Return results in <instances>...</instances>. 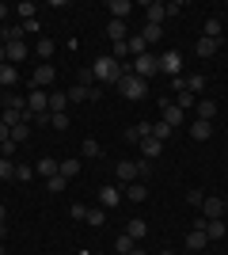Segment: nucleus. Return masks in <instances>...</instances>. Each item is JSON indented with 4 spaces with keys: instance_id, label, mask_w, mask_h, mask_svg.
Wrapping results in <instances>:
<instances>
[{
    "instance_id": "de8ad7c7",
    "label": "nucleus",
    "mask_w": 228,
    "mask_h": 255,
    "mask_svg": "<svg viewBox=\"0 0 228 255\" xmlns=\"http://www.w3.org/2000/svg\"><path fill=\"white\" fill-rule=\"evenodd\" d=\"M69 213H73L76 221H84V217H87V206H80V202H76V206H73V210H69Z\"/></svg>"
},
{
    "instance_id": "6e6552de",
    "label": "nucleus",
    "mask_w": 228,
    "mask_h": 255,
    "mask_svg": "<svg viewBox=\"0 0 228 255\" xmlns=\"http://www.w3.org/2000/svg\"><path fill=\"white\" fill-rule=\"evenodd\" d=\"M54 65H38V69H34V76H31V88H42V92H46V88H50V84H54Z\"/></svg>"
},
{
    "instance_id": "6e6d98bb",
    "label": "nucleus",
    "mask_w": 228,
    "mask_h": 255,
    "mask_svg": "<svg viewBox=\"0 0 228 255\" xmlns=\"http://www.w3.org/2000/svg\"><path fill=\"white\" fill-rule=\"evenodd\" d=\"M4 236H8V225H0V244H4Z\"/></svg>"
},
{
    "instance_id": "2f4dec72",
    "label": "nucleus",
    "mask_w": 228,
    "mask_h": 255,
    "mask_svg": "<svg viewBox=\"0 0 228 255\" xmlns=\"http://www.w3.org/2000/svg\"><path fill=\"white\" fill-rule=\"evenodd\" d=\"M34 53H38V57H42V61L50 65V57H54V42H50V38H38V46H34Z\"/></svg>"
},
{
    "instance_id": "dca6fc26",
    "label": "nucleus",
    "mask_w": 228,
    "mask_h": 255,
    "mask_svg": "<svg viewBox=\"0 0 228 255\" xmlns=\"http://www.w3.org/2000/svg\"><path fill=\"white\" fill-rule=\"evenodd\" d=\"M4 50H8V61L11 65H23V61H27V42H4Z\"/></svg>"
},
{
    "instance_id": "79ce46f5",
    "label": "nucleus",
    "mask_w": 228,
    "mask_h": 255,
    "mask_svg": "<svg viewBox=\"0 0 228 255\" xmlns=\"http://www.w3.org/2000/svg\"><path fill=\"white\" fill-rule=\"evenodd\" d=\"M198 99L190 96V92H179V96H175V107H179V111H186V107H194Z\"/></svg>"
},
{
    "instance_id": "f704fd0d",
    "label": "nucleus",
    "mask_w": 228,
    "mask_h": 255,
    "mask_svg": "<svg viewBox=\"0 0 228 255\" xmlns=\"http://www.w3.org/2000/svg\"><path fill=\"white\" fill-rule=\"evenodd\" d=\"M126 46H130L133 57H141V53H145V38H141V34H130V38H126Z\"/></svg>"
},
{
    "instance_id": "9b49d317",
    "label": "nucleus",
    "mask_w": 228,
    "mask_h": 255,
    "mask_svg": "<svg viewBox=\"0 0 228 255\" xmlns=\"http://www.w3.org/2000/svg\"><path fill=\"white\" fill-rule=\"evenodd\" d=\"M57 171H61V160H54V156H42L38 164H34V175H42V179L57 175Z\"/></svg>"
},
{
    "instance_id": "a19ab883",
    "label": "nucleus",
    "mask_w": 228,
    "mask_h": 255,
    "mask_svg": "<svg viewBox=\"0 0 228 255\" xmlns=\"http://www.w3.org/2000/svg\"><path fill=\"white\" fill-rule=\"evenodd\" d=\"M84 156H91V160H95V156H103V145L87 137V141H84Z\"/></svg>"
},
{
    "instance_id": "4c0bfd02",
    "label": "nucleus",
    "mask_w": 228,
    "mask_h": 255,
    "mask_svg": "<svg viewBox=\"0 0 228 255\" xmlns=\"http://www.w3.org/2000/svg\"><path fill=\"white\" fill-rule=\"evenodd\" d=\"M0 179H15V164L8 156H0Z\"/></svg>"
},
{
    "instance_id": "39448f33",
    "label": "nucleus",
    "mask_w": 228,
    "mask_h": 255,
    "mask_svg": "<svg viewBox=\"0 0 228 255\" xmlns=\"http://www.w3.org/2000/svg\"><path fill=\"white\" fill-rule=\"evenodd\" d=\"M27 111H31V115H46V111H50V92L31 88V92H27Z\"/></svg>"
},
{
    "instance_id": "b1692460",
    "label": "nucleus",
    "mask_w": 228,
    "mask_h": 255,
    "mask_svg": "<svg viewBox=\"0 0 228 255\" xmlns=\"http://www.w3.org/2000/svg\"><path fill=\"white\" fill-rule=\"evenodd\" d=\"M133 248H137V240H133V236H130V233H122V236H118V240H114V255H130V252H133Z\"/></svg>"
},
{
    "instance_id": "412c9836",
    "label": "nucleus",
    "mask_w": 228,
    "mask_h": 255,
    "mask_svg": "<svg viewBox=\"0 0 228 255\" xmlns=\"http://www.w3.org/2000/svg\"><path fill=\"white\" fill-rule=\"evenodd\" d=\"M141 152H145V160H156L163 152V141H156V137H145L141 141Z\"/></svg>"
},
{
    "instance_id": "bf43d9fd",
    "label": "nucleus",
    "mask_w": 228,
    "mask_h": 255,
    "mask_svg": "<svg viewBox=\"0 0 228 255\" xmlns=\"http://www.w3.org/2000/svg\"><path fill=\"white\" fill-rule=\"evenodd\" d=\"M0 255H4V244H0Z\"/></svg>"
},
{
    "instance_id": "bb28decb",
    "label": "nucleus",
    "mask_w": 228,
    "mask_h": 255,
    "mask_svg": "<svg viewBox=\"0 0 228 255\" xmlns=\"http://www.w3.org/2000/svg\"><path fill=\"white\" fill-rule=\"evenodd\" d=\"M84 221L91 225V229H103V225H107V210H103V206H95V210H87Z\"/></svg>"
},
{
    "instance_id": "58836bf2",
    "label": "nucleus",
    "mask_w": 228,
    "mask_h": 255,
    "mask_svg": "<svg viewBox=\"0 0 228 255\" xmlns=\"http://www.w3.org/2000/svg\"><path fill=\"white\" fill-rule=\"evenodd\" d=\"M15 11H19V15H23V23H27V19H34V11H38V4H31V0H23V4H19Z\"/></svg>"
},
{
    "instance_id": "7ed1b4c3",
    "label": "nucleus",
    "mask_w": 228,
    "mask_h": 255,
    "mask_svg": "<svg viewBox=\"0 0 228 255\" xmlns=\"http://www.w3.org/2000/svg\"><path fill=\"white\" fill-rule=\"evenodd\" d=\"M225 198H217V194H206V202L198 206V210H202V221H221V217H225Z\"/></svg>"
},
{
    "instance_id": "37998d69",
    "label": "nucleus",
    "mask_w": 228,
    "mask_h": 255,
    "mask_svg": "<svg viewBox=\"0 0 228 255\" xmlns=\"http://www.w3.org/2000/svg\"><path fill=\"white\" fill-rule=\"evenodd\" d=\"M76 84H80V88H95V73H91V69H84V73H80V80H76Z\"/></svg>"
},
{
    "instance_id": "0eeeda50",
    "label": "nucleus",
    "mask_w": 228,
    "mask_h": 255,
    "mask_svg": "<svg viewBox=\"0 0 228 255\" xmlns=\"http://www.w3.org/2000/svg\"><path fill=\"white\" fill-rule=\"evenodd\" d=\"M163 19H167V4H160V0L145 4V23H152V27H163Z\"/></svg>"
},
{
    "instance_id": "f8f14e48",
    "label": "nucleus",
    "mask_w": 228,
    "mask_h": 255,
    "mask_svg": "<svg viewBox=\"0 0 228 255\" xmlns=\"http://www.w3.org/2000/svg\"><path fill=\"white\" fill-rule=\"evenodd\" d=\"M163 122H167L171 129H179V126L186 122V111H179L175 103H163Z\"/></svg>"
},
{
    "instance_id": "1a4fd4ad",
    "label": "nucleus",
    "mask_w": 228,
    "mask_h": 255,
    "mask_svg": "<svg viewBox=\"0 0 228 255\" xmlns=\"http://www.w3.org/2000/svg\"><path fill=\"white\" fill-rule=\"evenodd\" d=\"M118 202H122L118 187H99V206H103V210H118Z\"/></svg>"
},
{
    "instance_id": "c9c22d12",
    "label": "nucleus",
    "mask_w": 228,
    "mask_h": 255,
    "mask_svg": "<svg viewBox=\"0 0 228 255\" xmlns=\"http://www.w3.org/2000/svg\"><path fill=\"white\" fill-rule=\"evenodd\" d=\"M61 175H65V179L80 175V160H61Z\"/></svg>"
},
{
    "instance_id": "49530a36",
    "label": "nucleus",
    "mask_w": 228,
    "mask_h": 255,
    "mask_svg": "<svg viewBox=\"0 0 228 255\" xmlns=\"http://www.w3.org/2000/svg\"><path fill=\"white\" fill-rule=\"evenodd\" d=\"M15 149H19V145H15V141L8 137V141H4V145H0V156H8V160H11V152H15Z\"/></svg>"
},
{
    "instance_id": "f3484780",
    "label": "nucleus",
    "mask_w": 228,
    "mask_h": 255,
    "mask_svg": "<svg viewBox=\"0 0 228 255\" xmlns=\"http://www.w3.org/2000/svg\"><path fill=\"white\" fill-rule=\"evenodd\" d=\"M15 80H19V65L4 61V65H0V88H11Z\"/></svg>"
},
{
    "instance_id": "09e8293b",
    "label": "nucleus",
    "mask_w": 228,
    "mask_h": 255,
    "mask_svg": "<svg viewBox=\"0 0 228 255\" xmlns=\"http://www.w3.org/2000/svg\"><path fill=\"white\" fill-rule=\"evenodd\" d=\"M23 34H38V19H27V23H23Z\"/></svg>"
},
{
    "instance_id": "a878e982",
    "label": "nucleus",
    "mask_w": 228,
    "mask_h": 255,
    "mask_svg": "<svg viewBox=\"0 0 228 255\" xmlns=\"http://www.w3.org/2000/svg\"><path fill=\"white\" fill-rule=\"evenodd\" d=\"M126 198H130V202H145V198H149L145 183H141V179H137V183H130V187H126Z\"/></svg>"
},
{
    "instance_id": "2eb2a0df",
    "label": "nucleus",
    "mask_w": 228,
    "mask_h": 255,
    "mask_svg": "<svg viewBox=\"0 0 228 255\" xmlns=\"http://www.w3.org/2000/svg\"><path fill=\"white\" fill-rule=\"evenodd\" d=\"M190 137H194V141H209V137H213V122L194 118V122H190Z\"/></svg>"
},
{
    "instance_id": "4be33fe9",
    "label": "nucleus",
    "mask_w": 228,
    "mask_h": 255,
    "mask_svg": "<svg viewBox=\"0 0 228 255\" xmlns=\"http://www.w3.org/2000/svg\"><path fill=\"white\" fill-rule=\"evenodd\" d=\"M126 233H130L133 240H145V236H149V225H145L141 217H133V221H126Z\"/></svg>"
},
{
    "instance_id": "72a5a7b5",
    "label": "nucleus",
    "mask_w": 228,
    "mask_h": 255,
    "mask_svg": "<svg viewBox=\"0 0 228 255\" xmlns=\"http://www.w3.org/2000/svg\"><path fill=\"white\" fill-rule=\"evenodd\" d=\"M0 38H4V42H19L23 38V23L19 27H0Z\"/></svg>"
},
{
    "instance_id": "4468645a",
    "label": "nucleus",
    "mask_w": 228,
    "mask_h": 255,
    "mask_svg": "<svg viewBox=\"0 0 228 255\" xmlns=\"http://www.w3.org/2000/svg\"><path fill=\"white\" fill-rule=\"evenodd\" d=\"M206 244H209V236L202 233V229H190V233H186V252H206Z\"/></svg>"
},
{
    "instance_id": "ddd939ff",
    "label": "nucleus",
    "mask_w": 228,
    "mask_h": 255,
    "mask_svg": "<svg viewBox=\"0 0 228 255\" xmlns=\"http://www.w3.org/2000/svg\"><path fill=\"white\" fill-rule=\"evenodd\" d=\"M198 229H202V233L209 236V244H213V240H225V221H198Z\"/></svg>"
},
{
    "instance_id": "f03ea898",
    "label": "nucleus",
    "mask_w": 228,
    "mask_h": 255,
    "mask_svg": "<svg viewBox=\"0 0 228 255\" xmlns=\"http://www.w3.org/2000/svg\"><path fill=\"white\" fill-rule=\"evenodd\" d=\"M114 88H118L126 99H133V103H137V99H145V92H149V80H141L137 73H122V80H118Z\"/></svg>"
},
{
    "instance_id": "423d86ee",
    "label": "nucleus",
    "mask_w": 228,
    "mask_h": 255,
    "mask_svg": "<svg viewBox=\"0 0 228 255\" xmlns=\"http://www.w3.org/2000/svg\"><path fill=\"white\" fill-rule=\"evenodd\" d=\"M160 73H167V76H179V73H183V53H179V50H167V53H160Z\"/></svg>"
},
{
    "instance_id": "ea45409f",
    "label": "nucleus",
    "mask_w": 228,
    "mask_h": 255,
    "mask_svg": "<svg viewBox=\"0 0 228 255\" xmlns=\"http://www.w3.org/2000/svg\"><path fill=\"white\" fill-rule=\"evenodd\" d=\"M65 96H69V103H84V99H87V88H80V84H76V88H69Z\"/></svg>"
},
{
    "instance_id": "a18cd8bd",
    "label": "nucleus",
    "mask_w": 228,
    "mask_h": 255,
    "mask_svg": "<svg viewBox=\"0 0 228 255\" xmlns=\"http://www.w3.org/2000/svg\"><path fill=\"white\" fill-rule=\"evenodd\" d=\"M186 202H190V206H202V202H206V194H202V191H186Z\"/></svg>"
},
{
    "instance_id": "3c124183",
    "label": "nucleus",
    "mask_w": 228,
    "mask_h": 255,
    "mask_svg": "<svg viewBox=\"0 0 228 255\" xmlns=\"http://www.w3.org/2000/svg\"><path fill=\"white\" fill-rule=\"evenodd\" d=\"M8 137H11V129L4 126V122H0V145H4V141H8Z\"/></svg>"
},
{
    "instance_id": "393cba45",
    "label": "nucleus",
    "mask_w": 228,
    "mask_h": 255,
    "mask_svg": "<svg viewBox=\"0 0 228 255\" xmlns=\"http://www.w3.org/2000/svg\"><path fill=\"white\" fill-rule=\"evenodd\" d=\"M130 11H133L130 0H110V19H126Z\"/></svg>"
},
{
    "instance_id": "5701e85b",
    "label": "nucleus",
    "mask_w": 228,
    "mask_h": 255,
    "mask_svg": "<svg viewBox=\"0 0 228 255\" xmlns=\"http://www.w3.org/2000/svg\"><path fill=\"white\" fill-rule=\"evenodd\" d=\"M69 111V96L65 92H54V96H50V115H65Z\"/></svg>"
},
{
    "instance_id": "603ef678",
    "label": "nucleus",
    "mask_w": 228,
    "mask_h": 255,
    "mask_svg": "<svg viewBox=\"0 0 228 255\" xmlns=\"http://www.w3.org/2000/svg\"><path fill=\"white\" fill-rule=\"evenodd\" d=\"M8 11H11L8 4H0V27H4V19H8Z\"/></svg>"
},
{
    "instance_id": "20e7f679",
    "label": "nucleus",
    "mask_w": 228,
    "mask_h": 255,
    "mask_svg": "<svg viewBox=\"0 0 228 255\" xmlns=\"http://www.w3.org/2000/svg\"><path fill=\"white\" fill-rule=\"evenodd\" d=\"M133 73L149 80L152 73H160V57H152V53H141V57H133Z\"/></svg>"
},
{
    "instance_id": "c85d7f7f",
    "label": "nucleus",
    "mask_w": 228,
    "mask_h": 255,
    "mask_svg": "<svg viewBox=\"0 0 228 255\" xmlns=\"http://www.w3.org/2000/svg\"><path fill=\"white\" fill-rule=\"evenodd\" d=\"M171 133H175V129L167 126L163 118H160V122H152V133H149V137H156V141H167V137H171Z\"/></svg>"
},
{
    "instance_id": "e433bc0d",
    "label": "nucleus",
    "mask_w": 228,
    "mask_h": 255,
    "mask_svg": "<svg viewBox=\"0 0 228 255\" xmlns=\"http://www.w3.org/2000/svg\"><path fill=\"white\" fill-rule=\"evenodd\" d=\"M15 179H19V183H31L34 179V168H31V164H15Z\"/></svg>"
},
{
    "instance_id": "c03bdc74",
    "label": "nucleus",
    "mask_w": 228,
    "mask_h": 255,
    "mask_svg": "<svg viewBox=\"0 0 228 255\" xmlns=\"http://www.w3.org/2000/svg\"><path fill=\"white\" fill-rule=\"evenodd\" d=\"M50 126L54 129H69V115H50Z\"/></svg>"
},
{
    "instance_id": "c756f323",
    "label": "nucleus",
    "mask_w": 228,
    "mask_h": 255,
    "mask_svg": "<svg viewBox=\"0 0 228 255\" xmlns=\"http://www.w3.org/2000/svg\"><path fill=\"white\" fill-rule=\"evenodd\" d=\"M141 38H145V46H149V42H160V38H163V27H152V23H145V27H141Z\"/></svg>"
},
{
    "instance_id": "aec40b11",
    "label": "nucleus",
    "mask_w": 228,
    "mask_h": 255,
    "mask_svg": "<svg viewBox=\"0 0 228 255\" xmlns=\"http://www.w3.org/2000/svg\"><path fill=\"white\" fill-rule=\"evenodd\" d=\"M194 111H198V118H202V122H213V118H217V103H209V99H198Z\"/></svg>"
},
{
    "instance_id": "7c9ffc66",
    "label": "nucleus",
    "mask_w": 228,
    "mask_h": 255,
    "mask_svg": "<svg viewBox=\"0 0 228 255\" xmlns=\"http://www.w3.org/2000/svg\"><path fill=\"white\" fill-rule=\"evenodd\" d=\"M27 137H31V122H19V126L11 129V141H15V145H27Z\"/></svg>"
},
{
    "instance_id": "a211bd4d",
    "label": "nucleus",
    "mask_w": 228,
    "mask_h": 255,
    "mask_svg": "<svg viewBox=\"0 0 228 255\" xmlns=\"http://www.w3.org/2000/svg\"><path fill=\"white\" fill-rule=\"evenodd\" d=\"M217 50H221V38H198V46H194L198 57H213Z\"/></svg>"
},
{
    "instance_id": "13d9d810",
    "label": "nucleus",
    "mask_w": 228,
    "mask_h": 255,
    "mask_svg": "<svg viewBox=\"0 0 228 255\" xmlns=\"http://www.w3.org/2000/svg\"><path fill=\"white\" fill-rule=\"evenodd\" d=\"M160 255H175V252H160Z\"/></svg>"
},
{
    "instance_id": "cd10ccee",
    "label": "nucleus",
    "mask_w": 228,
    "mask_h": 255,
    "mask_svg": "<svg viewBox=\"0 0 228 255\" xmlns=\"http://www.w3.org/2000/svg\"><path fill=\"white\" fill-rule=\"evenodd\" d=\"M221 31H225V23H221L217 15H209V19H206V31H202V38H221Z\"/></svg>"
},
{
    "instance_id": "8fccbe9b",
    "label": "nucleus",
    "mask_w": 228,
    "mask_h": 255,
    "mask_svg": "<svg viewBox=\"0 0 228 255\" xmlns=\"http://www.w3.org/2000/svg\"><path fill=\"white\" fill-rule=\"evenodd\" d=\"M171 88L175 92H186V76H171Z\"/></svg>"
},
{
    "instance_id": "864d4df0",
    "label": "nucleus",
    "mask_w": 228,
    "mask_h": 255,
    "mask_svg": "<svg viewBox=\"0 0 228 255\" xmlns=\"http://www.w3.org/2000/svg\"><path fill=\"white\" fill-rule=\"evenodd\" d=\"M4 221H8V206L0 202V225H4Z\"/></svg>"
},
{
    "instance_id": "4d7b16f0",
    "label": "nucleus",
    "mask_w": 228,
    "mask_h": 255,
    "mask_svg": "<svg viewBox=\"0 0 228 255\" xmlns=\"http://www.w3.org/2000/svg\"><path fill=\"white\" fill-rule=\"evenodd\" d=\"M130 255H145V248H133V252H130Z\"/></svg>"
},
{
    "instance_id": "f257e3e1",
    "label": "nucleus",
    "mask_w": 228,
    "mask_h": 255,
    "mask_svg": "<svg viewBox=\"0 0 228 255\" xmlns=\"http://www.w3.org/2000/svg\"><path fill=\"white\" fill-rule=\"evenodd\" d=\"M91 73H95V80L103 88H107V84H118V80H122V61H114L110 53H103V57H95Z\"/></svg>"
},
{
    "instance_id": "473e14b6",
    "label": "nucleus",
    "mask_w": 228,
    "mask_h": 255,
    "mask_svg": "<svg viewBox=\"0 0 228 255\" xmlns=\"http://www.w3.org/2000/svg\"><path fill=\"white\" fill-rule=\"evenodd\" d=\"M46 183H50V194H61V191H69V179L61 175V171H57V175H50Z\"/></svg>"
},
{
    "instance_id": "5fc2aeb1",
    "label": "nucleus",
    "mask_w": 228,
    "mask_h": 255,
    "mask_svg": "<svg viewBox=\"0 0 228 255\" xmlns=\"http://www.w3.org/2000/svg\"><path fill=\"white\" fill-rule=\"evenodd\" d=\"M4 61H8V50H4V42H0V65H4Z\"/></svg>"
},
{
    "instance_id": "6ab92c4d",
    "label": "nucleus",
    "mask_w": 228,
    "mask_h": 255,
    "mask_svg": "<svg viewBox=\"0 0 228 255\" xmlns=\"http://www.w3.org/2000/svg\"><path fill=\"white\" fill-rule=\"evenodd\" d=\"M107 34H110V42H126V38H130V31H126V23H122V19H110Z\"/></svg>"
},
{
    "instance_id": "9d476101",
    "label": "nucleus",
    "mask_w": 228,
    "mask_h": 255,
    "mask_svg": "<svg viewBox=\"0 0 228 255\" xmlns=\"http://www.w3.org/2000/svg\"><path fill=\"white\" fill-rule=\"evenodd\" d=\"M114 171H118V179L126 183V187L141 179V171H137V164H133V160H118V168H114Z\"/></svg>"
}]
</instances>
